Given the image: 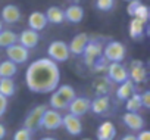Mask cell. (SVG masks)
Returning <instances> with one entry per match:
<instances>
[{
  "instance_id": "1",
  "label": "cell",
  "mask_w": 150,
  "mask_h": 140,
  "mask_svg": "<svg viewBox=\"0 0 150 140\" xmlns=\"http://www.w3.org/2000/svg\"><path fill=\"white\" fill-rule=\"evenodd\" d=\"M59 81V66L49 58L37 59L27 68L25 83L33 93H53L57 89Z\"/></svg>"
},
{
  "instance_id": "2",
  "label": "cell",
  "mask_w": 150,
  "mask_h": 140,
  "mask_svg": "<svg viewBox=\"0 0 150 140\" xmlns=\"http://www.w3.org/2000/svg\"><path fill=\"white\" fill-rule=\"evenodd\" d=\"M103 58L112 63V62H122L125 59V46L121 41L110 40L103 47Z\"/></svg>"
},
{
  "instance_id": "3",
  "label": "cell",
  "mask_w": 150,
  "mask_h": 140,
  "mask_svg": "<svg viewBox=\"0 0 150 140\" xmlns=\"http://www.w3.org/2000/svg\"><path fill=\"white\" fill-rule=\"evenodd\" d=\"M83 56H84L86 65L93 68V65L103 56V44L99 40L90 38L87 46H86V49H84V52H83Z\"/></svg>"
},
{
  "instance_id": "4",
  "label": "cell",
  "mask_w": 150,
  "mask_h": 140,
  "mask_svg": "<svg viewBox=\"0 0 150 140\" xmlns=\"http://www.w3.org/2000/svg\"><path fill=\"white\" fill-rule=\"evenodd\" d=\"M47 55H49V59H52L53 62H65L69 59V49H68V44L62 40H56V41H52L47 47Z\"/></svg>"
},
{
  "instance_id": "5",
  "label": "cell",
  "mask_w": 150,
  "mask_h": 140,
  "mask_svg": "<svg viewBox=\"0 0 150 140\" xmlns=\"http://www.w3.org/2000/svg\"><path fill=\"white\" fill-rule=\"evenodd\" d=\"M108 72V80H110V83L115 84H122L125 83L128 78V69L122 65V62H112L108 65L106 68Z\"/></svg>"
},
{
  "instance_id": "6",
  "label": "cell",
  "mask_w": 150,
  "mask_h": 140,
  "mask_svg": "<svg viewBox=\"0 0 150 140\" xmlns=\"http://www.w3.org/2000/svg\"><path fill=\"white\" fill-rule=\"evenodd\" d=\"M46 105H37L35 108H33L28 115L25 117V121H24V128H27L28 131L34 133L37 128H40V122H41V118H43V114L46 112Z\"/></svg>"
},
{
  "instance_id": "7",
  "label": "cell",
  "mask_w": 150,
  "mask_h": 140,
  "mask_svg": "<svg viewBox=\"0 0 150 140\" xmlns=\"http://www.w3.org/2000/svg\"><path fill=\"white\" fill-rule=\"evenodd\" d=\"M6 56L11 62L19 65V63H25L30 58V50L25 49L24 46H21L19 43H15L9 47H6Z\"/></svg>"
},
{
  "instance_id": "8",
  "label": "cell",
  "mask_w": 150,
  "mask_h": 140,
  "mask_svg": "<svg viewBox=\"0 0 150 140\" xmlns=\"http://www.w3.org/2000/svg\"><path fill=\"white\" fill-rule=\"evenodd\" d=\"M40 127L46 128V130H56V128L62 127V115L59 114V111L46 109V112L43 114Z\"/></svg>"
},
{
  "instance_id": "9",
  "label": "cell",
  "mask_w": 150,
  "mask_h": 140,
  "mask_svg": "<svg viewBox=\"0 0 150 140\" xmlns=\"http://www.w3.org/2000/svg\"><path fill=\"white\" fill-rule=\"evenodd\" d=\"M90 105H91V100L88 99V97H75L69 105H68V108L66 109H69V114L71 115H74V117H83V115H86L88 111H90Z\"/></svg>"
},
{
  "instance_id": "10",
  "label": "cell",
  "mask_w": 150,
  "mask_h": 140,
  "mask_svg": "<svg viewBox=\"0 0 150 140\" xmlns=\"http://www.w3.org/2000/svg\"><path fill=\"white\" fill-rule=\"evenodd\" d=\"M128 78L134 84H141L147 78V69L144 68V63L141 60H132L129 65V71H128Z\"/></svg>"
},
{
  "instance_id": "11",
  "label": "cell",
  "mask_w": 150,
  "mask_h": 140,
  "mask_svg": "<svg viewBox=\"0 0 150 140\" xmlns=\"http://www.w3.org/2000/svg\"><path fill=\"white\" fill-rule=\"evenodd\" d=\"M62 125L71 136H78L83 133V124L78 117H74L71 114L62 115Z\"/></svg>"
},
{
  "instance_id": "12",
  "label": "cell",
  "mask_w": 150,
  "mask_h": 140,
  "mask_svg": "<svg viewBox=\"0 0 150 140\" xmlns=\"http://www.w3.org/2000/svg\"><path fill=\"white\" fill-rule=\"evenodd\" d=\"M38 41H40V34L37 31H34V30H30V28L24 30L18 36V43L21 46H24L25 49H28V50L30 49H34L38 44Z\"/></svg>"
},
{
  "instance_id": "13",
  "label": "cell",
  "mask_w": 150,
  "mask_h": 140,
  "mask_svg": "<svg viewBox=\"0 0 150 140\" xmlns=\"http://www.w3.org/2000/svg\"><path fill=\"white\" fill-rule=\"evenodd\" d=\"M88 40H90V37H88L86 33H80V34H77V36H75V37L71 40V43L68 44L69 53L77 55V56L83 55V52H84V49H86Z\"/></svg>"
},
{
  "instance_id": "14",
  "label": "cell",
  "mask_w": 150,
  "mask_h": 140,
  "mask_svg": "<svg viewBox=\"0 0 150 140\" xmlns=\"http://www.w3.org/2000/svg\"><path fill=\"white\" fill-rule=\"evenodd\" d=\"M122 121L132 131H141L144 128V118L138 112H125L122 117Z\"/></svg>"
},
{
  "instance_id": "15",
  "label": "cell",
  "mask_w": 150,
  "mask_h": 140,
  "mask_svg": "<svg viewBox=\"0 0 150 140\" xmlns=\"http://www.w3.org/2000/svg\"><path fill=\"white\" fill-rule=\"evenodd\" d=\"M0 16H2V21L6 22V24H16L21 21V11L18 6L15 5H6L3 9H2V14H0Z\"/></svg>"
},
{
  "instance_id": "16",
  "label": "cell",
  "mask_w": 150,
  "mask_h": 140,
  "mask_svg": "<svg viewBox=\"0 0 150 140\" xmlns=\"http://www.w3.org/2000/svg\"><path fill=\"white\" fill-rule=\"evenodd\" d=\"M47 24H49V22H47L46 15H44L43 12L35 11V12L30 14V16H28V27H30V30H34V31H37V33L41 31V30H44Z\"/></svg>"
},
{
  "instance_id": "17",
  "label": "cell",
  "mask_w": 150,
  "mask_h": 140,
  "mask_svg": "<svg viewBox=\"0 0 150 140\" xmlns=\"http://www.w3.org/2000/svg\"><path fill=\"white\" fill-rule=\"evenodd\" d=\"M63 14H65V19L72 24H78L84 18V9L80 5H71L66 11H63Z\"/></svg>"
},
{
  "instance_id": "18",
  "label": "cell",
  "mask_w": 150,
  "mask_h": 140,
  "mask_svg": "<svg viewBox=\"0 0 150 140\" xmlns=\"http://www.w3.org/2000/svg\"><path fill=\"white\" fill-rule=\"evenodd\" d=\"M116 136L115 125L110 121H105L99 125L97 130V140H113Z\"/></svg>"
},
{
  "instance_id": "19",
  "label": "cell",
  "mask_w": 150,
  "mask_h": 140,
  "mask_svg": "<svg viewBox=\"0 0 150 140\" xmlns=\"http://www.w3.org/2000/svg\"><path fill=\"white\" fill-rule=\"evenodd\" d=\"M109 108H110V100L106 95L97 96L94 100H91V105H90V109L94 114H105V112L109 111Z\"/></svg>"
},
{
  "instance_id": "20",
  "label": "cell",
  "mask_w": 150,
  "mask_h": 140,
  "mask_svg": "<svg viewBox=\"0 0 150 140\" xmlns=\"http://www.w3.org/2000/svg\"><path fill=\"white\" fill-rule=\"evenodd\" d=\"M46 19H47V22H52V24H54V25H59V24H62L63 21H65V14H63V11L60 9V8H57V6H50L47 11H46Z\"/></svg>"
},
{
  "instance_id": "21",
  "label": "cell",
  "mask_w": 150,
  "mask_h": 140,
  "mask_svg": "<svg viewBox=\"0 0 150 140\" xmlns=\"http://www.w3.org/2000/svg\"><path fill=\"white\" fill-rule=\"evenodd\" d=\"M135 93V84L131 80H127L125 83L119 84L118 90H116V97L119 100H127L128 97H131Z\"/></svg>"
},
{
  "instance_id": "22",
  "label": "cell",
  "mask_w": 150,
  "mask_h": 140,
  "mask_svg": "<svg viewBox=\"0 0 150 140\" xmlns=\"http://www.w3.org/2000/svg\"><path fill=\"white\" fill-rule=\"evenodd\" d=\"M18 72V65L9 59L0 62V78H13Z\"/></svg>"
},
{
  "instance_id": "23",
  "label": "cell",
  "mask_w": 150,
  "mask_h": 140,
  "mask_svg": "<svg viewBox=\"0 0 150 140\" xmlns=\"http://www.w3.org/2000/svg\"><path fill=\"white\" fill-rule=\"evenodd\" d=\"M16 92V84L13 78H0V95L6 99L12 97Z\"/></svg>"
},
{
  "instance_id": "24",
  "label": "cell",
  "mask_w": 150,
  "mask_h": 140,
  "mask_svg": "<svg viewBox=\"0 0 150 140\" xmlns=\"http://www.w3.org/2000/svg\"><path fill=\"white\" fill-rule=\"evenodd\" d=\"M144 28H146L144 22H141L137 18H132L129 22V37L132 40H140L144 34Z\"/></svg>"
},
{
  "instance_id": "25",
  "label": "cell",
  "mask_w": 150,
  "mask_h": 140,
  "mask_svg": "<svg viewBox=\"0 0 150 140\" xmlns=\"http://www.w3.org/2000/svg\"><path fill=\"white\" fill-rule=\"evenodd\" d=\"M68 105L77 97V93H75V90H74V87H71V86H68V84H62V86H57V89L54 90Z\"/></svg>"
},
{
  "instance_id": "26",
  "label": "cell",
  "mask_w": 150,
  "mask_h": 140,
  "mask_svg": "<svg viewBox=\"0 0 150 140\" xmlns=\"http://www.w3.org/2000/svg\"><path fill=\"white\" fill-rule=\"evenodd\" d=\"M18 43V34L9 30H2L0 31V47H9L12 44Z\"/></svg>"
},
{
  "instance_id": "27",
  "label": "cell",
  "mask_w": 150,
  "mask_h": 140,
  "mask_svg": "<svg viewBox=\"0 0 150 140\" xmlns=\"http://www.w3.org/2000/svg\"><path fill=\"white\" fill-rule=\"evenodd\" d=\"M127 105H125V108H127V112H138L141 108H143V105H141V97H140V95H137V93H134L131 97H128L127 100Z\"/></svg>"
},
{
  "instance_id": "28",
  "label": "cell",
  "mask_w": 150,
  "mask_h": 140,
  "mask_svg": "<svg viewBox=\"0 0 150 140\" xmlns=\"http://www.w3.org/2000/svg\"><path fill=\"white\" fill-rule=\"evenodd\" d=\"M49 103H50L52 109H54V111H62V109H66V108H68V103H66L56 92L52 93V96H50V99H49Z\"/></svg>"
},
{
  "instance_id": "29",
  "label": "cell",
  "mask_w": 150,
  "mask_h": 140,
  "mask_svg": "<svg viewBox=\"0 0 150 140\" xmlns=\"http://www.w3.org/2000/svg\"><path fill=\"white\" fill-rule=\"evenodd\" d=\"M132 18H137V19H140L141 22H147L149 21V8L146 6V5H140L138 8H137V11H135V14H134V16Z\"/></svg>"
},
{
  "instance_id": "30",
  "label": "cell",
  "mask_w": 150,
  "mask_h": 140,
  "mask_svg": "<svg viewBox=\"0 0 150 140\" xmlns=\"http://www.w3.org/2000/svg\"><path fill=\"white\" fill-rule=\"evenodd\" d=\"M113 6H115V0H96V8L99 11L109 12L113 9Z\"/></svg>"
},
{
  "instance_id": "31",
  "label": "cell",
  "mask_w": 150,
  "mask_h": 140,
  "mask_svg": "<svg viewBox=\"0 0 150 140\" xmlns=\"http://www.w3.org/2000/svg\"><path fill=\"white\" fill-rule=\"evenodd\" d=\"M108 90H109V80H108V78L99 80V81L96 83V92L99 93V96H105Z\"/></svg>"
},
{
  "instance_id": "32",
  "label": "cell",
  "mask_w": 150,
  "mask_h": 140,
  "mask_svg": "<svg viewBox=\"0 0 150 140\" xmlns=\"http://www.w3.org/2000/svg\"><path fill=\"white\" fill-rule=\"evenodd\" d=\"M31 136H33L31 131H28L27 128H21L15 133L13 140H31Z\"/></svg>"
},
{
  "instance_id": "33",
  "label": "cell",
  "mask_w": 150,
  "mask_h": 140,
  "mask_svg": "<svg viewBox=\"0 0 150 140\" xmlns=\"http://www.w3.org/2000/svg\"><path fill=\"white\" fill-rule=\"evenodd\" d=\"M140 97H141V105H143V108L149 109V108H150V92H144V93H141Z\"/></svg>"
},
{
  "instance_id": "34",
  "label": "cell",
  "mask_w": 150,
  "mask_h": 140,
  "mask_svg": "<svg viewBox=\"0 0 150 140\" xmlns=\"http://www.w3.org/2000/svg\"><path fill=\"white\" fill-rule=\"evenodd\" d=\"M141 5V2L140 0H132V2H129V5H128V14L131 15V16H134V14H135V11H137V8Z\"/></svg>"
},
{
  "instance_id": "35",
  "label": "cell",
  "mask_w": 150,
  "mask_h": 140,
  "mask_svg": "<svg viewBox=\"0 0 150 140\" xmlns=\"http://www.w3.org/2000/svg\"><path fill=\"white\" fill-rule=\"evenodd\" d=\"M6 109H8V99H6L5 96L0 95V117L5 115Z\"/></svg>"
},
{
  "instance_id": "36",
  "label": "cell",
  "mask_w": 150,
  "mask_h": 140,
  "mask_svg": "<svg viewBox=\"0 0 150 140\" xmlns=\"http://www.w3.org/2000/svg\"><path fill=\"white\" fill-rule=\"evenodd\" d=\"M135 137H137V140H150V131L141 130V131L138 133V136H135Z\"/></svg>"
},
{
  "instance_id": "37",
  "label": "cell",
  "mask_w": 150,
  "mask_h": 140,
  "mask_svg": "<svg viewBox=\"0 0 150 140\" xmlns=\"http://www.w3.org/2000/svg\"><path fill=\"white\" fill-rule=\"evenodd\" d=\"M6 137V127L3 124H0V140H3Z\"/></svg>"
},
{
  "instance_id": "38",
  "label": "cell",
  "mask_w": 150,
  "mask_h": 140,
  "mask_svg": "<svg viewBox=\"0 0 150 140\" xmlns=\"http://www.w3.org/2000/svg\"><path fill=\"white\" fill-rule=\"evenodd\" d=\"M122 140H137V137H135L134 134H125V136L122 137Z\"/></svg>"
},
{
  "instance_id": "39",
  "label": "cell",
  "mask_w": 150,
  "mask_h": 140,
  "mask_svg": "<svg viewBox=\"0 0 150 140\" xmlns=\"http://www.w3.org/2000/svg\"><path fill=\"white\" fill-rule=\"evenodd\" d=\"M41 140H56V139H53V137H44V139H41Z\"/></svg>"
},
{
  "instance_id": "40",
  "label": "cell",
  "mask_w": 150,
  "mask_h": 140,
  "mask_svg": "<svg viewBox=\"0 0 150 140\" xmlns=\"http://www.w3.org/2000/svg\"><path fill=\"white\" fill-rule=\"evenodd\" d=\"M3 30V25H2V22H0V31H2Z\"/></svg>"
},
{
  "instance_id": "41",
  "label": "cell",
  "mask_w": 150,
  "mask_h": 140,
  "mask_svg": "<svg viewBox=\"0 0 150 140\" xmlns=\"http://www.w3.org/2000/svg\"><path fill=\"white\" fill-rule=\"evenodd\" d=\"M125 2H132V0H125Z\"/></svg>"
},
{
  "instance_id": "42",
  "label": "cell",
  "mask_w": 150,
  "mask_h": 140,
  "mask_svg": "<svg viewBox=\"0 0 150 140\" xmlns=\"http://www.w3.org/2000/svg\"><path fill=\"white\" fill-rule=\"evenodd\" d=\"M84 140H88V139H84Z\"/></svg>"
}]
</instances>
